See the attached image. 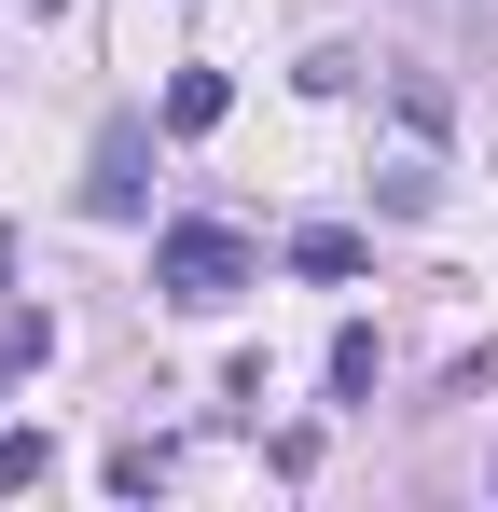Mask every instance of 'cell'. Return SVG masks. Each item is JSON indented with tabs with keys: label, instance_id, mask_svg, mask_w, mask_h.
Wrapping results in <instances>:
<instances>
[{
	"label": "cell",
	"instance_id": "8",
	"mask_svg": "<svg viewBox=\"0 0 498 512\" xmlns=\"http://www.w3.org/2000/svg\"><path fill=\"white\" fill-rule=\"evenodd\" d=\"M0 291H14V236H0Z\"/></svg>",
	"mask_w": 498,
	"mask_h": 512
},
{
	"label": "cell",
	"instance_id": "9",
	"mask_svg": "<svg viewBox=\"0 0 498 512\" xmlns=\"http://www.w3.org/2000/svg\"><path fill=\"white\" fill-rule=\"evenodd\" d=\"M0 402H14V374H0Z\"/></svg>",
	"mask_w": 498,
	"mask_h": 512
},
{
	"label": "cell",
	"instance_id": "3",
	"mask_svg": "<svg viewBox=\"0 0 498 512\" xmlns=\"http://www.w3.org/2000/svg\"><path fill=\"white\" fill-rule=\"evenodd\" d=\"M222 111H236V84H222V70H180V84H166V139H208Z\"/></svg>",
	"mask_w": 498,
	"mask_h": 512
},
{
	"label": "cell",
	"instance_id": "5",
	"mask_svg": "<svg viewBox=\"0 0 498 512\" xmlns=\"http://www.w3.org/2000/svg\"><path fill=\"white\" fill-rule=\"evenodd\" d=\"M374 374H388V346L346 319V333H332V402H374Z\"/></svg>",
	"mask_w": 498,
	"mask_h": 512
},
{
	"label": "cell",
	"instance_id": "7",
	"mask_svg": "<svg viewBox=\"0 0 498 512\" xmlns=\"http://www.w3.org/2000/svg\"><path fill=\"white\" fill-rule=\"evenodd\" d=\"M42 471H56V443L42 429H0V485H42Z\"/></svg>",
	"mask_w": 498,
	"mask_h": 512
},
{
	"label": "cell",
	"instance_id": "4",
	"mask_svg": "<svg viewBox=\"0 0 498 512\" xmlns=\"http://www.w3.org/2000/svg\"><path fill=\"white\" fill-rule=\"evenodd\" d=\"M291 277H360V236H346V222H291Z\"/></svg>",
	"mask_w": 498,
	"mask_h": 512
},
{
	"label": "cell",
	"instance_id": "6",
	"mask_svg": "<svg viewBox=\"0 0 498 512\" xmlns=\"http://www.w3.org/2000/svg\"><path fill=\"white\" fill-rule=\"evenodd\" d=\"M166 485V443H111V499H153Z\"/></svg>",
	"mask_w": 498,
	"mask_h": 512
},
{
	"label": "cell",
	"instance_id": "2",
	"mask_svg": "<svg viewBox=\"0 0 498 512\" xmlns=\"http://www.w3.org/2000/svg\"><path fill=\"white\" fill-rule=\"evenodd\" d=\"M153 208V125H97V167H83V222H139Z\"/></svg>",
	"mask_w": 498,
	"mask_h": 512
},
{
	"label": "cell",
	"instance_id": "1",
	"mask_svg": "<svg viewBox=\"0 0 498 512\" xmlns=\"http://www.w3.org/2000/svg\"><path fill=\"white\" fill-rule=\"evenodd\" d=\"M249 277H263V250H249L236 222H166V236H153V291H166V305H194V319L236 305Z\"/></svg>",
	"mask_w": 498,
	"mask_h": 512
}]
</instances>
